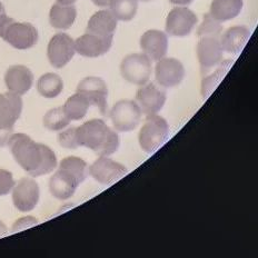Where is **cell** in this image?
Here are the masks:
<instances>
[{
    "mask_svg": "<svg viewBox=\"0 0 258 258\" xmlns=\"http://www.w3.org/2000/svg\"><path fill=\"white\" fill-rule=\"evenodd\" d=\"M7 144L15 160L31 177L50 174L57 167L55 153L46 145L32 141L26 134H14Z\"/></svg>",
    "mask_w": 258,
    "mask_h": 258,
    "instance_id": "6da1fadb",
    "label": "cell"
},
{
    "mask_svg": "<svg viewBox=\"0 0 258 258\" xmlns=\"http://www.w3.org/2000/svg\"><path fill=\"white\" fill-rule=\"evenodd\" d=\"M78 146L87 147L99 156H108L117 152L119 137L103 119H91L76 128Z\"/></svg>",
    "mask_w": 258,
    "mask_h": 258,
    "instance_id": "7a4b0ae2",
    "label": "cell"
},
{
    "mask_svg": "<svg viewBox=\"0 0 258 258\" xmlns=\"http://www.w3.org/2000/svg\"><path fill=\"white\" fill-rule=\"evenodd\" d=\"M0 37L16 49L26 50L38 42V31L28 23H18L6 14L0 16Z\"/></svg>",
    "mask_w": 258,
    "mask_h": 258,
    "instance_id": "3957f363",
    "label": "cell"
},
{
    "mask_svg": "<svg viewBox=\"0 0 258 258\" xmlns=\"http://www.w3.org/2000/svg\"><path fill=\"white\" fill-rule=\"evenodd\" d=\"M169 136V125L165 118L158 115H149L139 132V145L147 154H153Z\"/></svg>",
    "mask_w": 258,
    "mask_h": 258,
    "instance_id": "277c9868",
    "label": "cell"
},
{
    "mask_svg": "<svg viewBox=\"0 0 258 258\" xmlns=\"http://www.w3.org/2000/svg\"><path fill=\"white\" fill-rule=\"evenodd\" d=\"M23 111V99L14 93L0 94V147L13 135L14 126Z\"/></svg>",
    "mask_w": 258,
    "mask_h": 258,
    "instance_id": "5b68a950",
    "label": "cell"
},
{
    "mask_svg": "<svg viewBox=\"0 0 258 258\" xmlns=\"http://www.w3.org/2000/svg\"><path fill=\"white\" fill-rule=\"evenodd\" d=\"M120 73L128 83L143 86L147 84L152 75V60L145 53H132L122 59Z\"/></svg>",
    "mask_w": 258,
    "mask_h": 258,
    "instance_id": "8992f818",
    "label": "cell"
},
{
    "mask_svg": "<svg viewBox=\"0 0 258 258\" xmlns=\"http://www.w3.org/2000/svg\"><path fill=\"white\" fill-rule=\"evenodd\" d=\"M115 129L120 133L133 132L141 122L142 110L136 101L123 99L112 107L109 114Z\"/></svg>",
    "mask_w": 258,
    "mask_h": 258,
    "instance_id": "52a82bcc",
    "label": "cell"
},
{
    "mask_svg": "<svg viewBox=\"0 0 258 258\" xmlns=\"http://www.w3.org/2000/svg\"><path fill=\"white\" fill-rule=\"evenodd\" d=\"M220 37L201 36L197 44V58L201 64L202 74L206 75L213 68L217 67L223 60V48Z\"/></svg>",
    "mask_w": 258,
    "mask_h": 258,
    "instance_id": "ba28073f",
    "label": "cell"
},
{
    "mask_svg": "<svg viewBox=\"0 0 258 258\" xmlns=\"http://www.w3.org/2000/svg\"><path fill=\"white\" fill-rule=\"evenodd\" d=\"M75 52L76 49H75L74 39L63 32H59L53 36L47 48L48 60L52 67L57 69L66 66L73 59Z\"/></svg>",
    "mask_w": 258,
    "mask_h": 258,
    "instance_id": "9c48e42d",
    "label": "cell"
},
{
    "mask_svg": "<svg viewBox=\"0 0 258 258\" xmlns=\"http://www.w3.org/2000/svg\"><path fill=\"white\" fill-rule=\"evenodd\" d=\"M127 173L128 169L125 166L106 156H100L88 169V174L99 184L105 186L115 184Z\"/></svg>",
    "mask_w": 258,
    "mask_h": 258,
    "instance_id": "30bf717a",
    "label": "cell"
},
{
    "mask_svg": "<svg viewBox=\"0 0 258 258\" xmlns=\"http://www.w3.org/2000/svg\"><path fill=\"white\" fill-rule=\"evenodd\" d=\"M39 195V186L36 180L24 177L14 187L13 203L19 212H30L38 204Z\"/></svg>",
    "mask_w": 258,
    "mask_h": 258,
    "instance_id": "8fae6325",
    "label": "cell"
},
{
    "mask_svg": "<svg viewBox=\"0 0 258 258\" xmlns=\"http://www.w3.org/2000/svg\"><path fill=\"white\" fill-rule=\"evenodd\" d=\"M155 77L163 88H174L185 78V68L178 59L161 58L155 68Z\"/></svg>",
    "mask_w": 258,
    "mask_h": 258,
    "instance_id": "7c38bea8",
    "label": "cell"
},
{
    "mask_svg": "<svg viewBox=\"0 0 258 258\" xmlns=\"http://www.w3.org/2000/svg\"><path fill=\"white\" fill-rule=\"evenodd\" d=\"M198 23L195 13L186 7H176L167 16L166 31L174 37L188 36Z\"/></svg>",
    "mask_w": 258,
    "mask_h": 258,
    "instance_id": "4fadbf2b",
    "label": "cell"
},
{
    "mask_svg": "<svg viewBox=\"0 0 258 258\" xmlns=\"http://www.w3.org/2000/svg\"><path fill=\"white\" fill-rule=\"evenodd\" d=\"M166 99V93L154 83L145 84L136 93V103L142 110V114L149 116L157 114L163 108Z\"/></svg>",
    "mask_w": 258,
    "mask_h": 258,
    "instance_id": "5bb4252c",
    "label": "cell"
},
{
    "mask_svg": "<svg viewBox=\"0 0 258 258\" xmlns=\"http://www.w3.org/2000/svg\"><path fill=\"white\" fill-rule=\"evenodd\" d=\"M77 93L84 95L89 100L90 106H96L101 115H106L108 88L99 77H87L79 83Z\"/></svg>",
    "mask_w": 258,
    "mask_h": 258,
    "instance_id": "9a60e30c",
    "label": "cell"
},
{
    "mask_svg": "<svg viewBox=\"0 0 258 258\" xmlns=\"http://www.w3.org/2000/svg\"><path fill=\"white\" fill-rule=\"evenodd\" d=\"M112 45V36L103 37L94 34H85L75 41V49L80 56L96 58L108 52Z\"/></svg>",
    "mask_w": 258,
    "mask_h": 258,
    "instance_id": "2e32d148",
    "label": "cell"
},
{
    "mask_svg": "<svg viewBox=\"0 0 258 258\" xmlns=\"http://www.w3.org/2000/svg\"><path fill=\"white\" fill-rule=\"evenodd\" d=\"M5 84H6L10 93L19 96L28 93L34 84V75L31 71L23 64H15L8 68L5 75Z\"/></svg>",
    "mask_w": 258,
    "mask_h": 258,
    "instance_id": "e0dca14e",
    "label": "cell"
},
{
    "mask_svg": "<svg viewBox=\"0 0 258 258\" xmlns=\"http://www.w3.org/2000/svg\"><path fill=\"white\" fill-rule=\"evenodd\" d=\"M141 47L150 60L158 61L167 53L168 37L164 31L148 30L142 36Z\"/></svg>",
    "mask_w": 258,
    "mask_h": 258,
    "instance_id": "ac0fdd59",
    "label": "cell"
},
{
    "mask_svg": "<svg viewBox=\"0 0 258 258\" xmlns=\"http://www.w3.org/2000/svg\"><path fill=\"white\" fill-rule=\"evenodd\" d=\"M80 182L68 171L59 168L49 180L51 195L59 201H67L74 196Z\"/></svg>",
    "mask_w": 258,
    "mask_h": 258,
    "instance_id": "d6986e66",
    "label": "cell"
},
{
    "mask_svg": "<svg viewBox=\"0 0 258 258\" xmlns=\"http://www.w3.org/2000/svg\"><path fill=\"white\" fill-rule=\"evenodd\" d=\"M249 37L250 30L247 27H232V28L224 32L222 38H220V45H222L224 51L232 53V55H238L244 49Z\"/></svg>",
    "mask_w": 258,
    "mask_h": 258,
    "instance_id": "ffe728a7",
    "label": "cell"
},
{
    "mask_svg": "<svg viewBox=\"0 0 258 258\" xmlns=\"http://www.w3.org/2000/svg\"><path fill=\"white\" fill-rule=\"evenodd\" d=\"M117 28V18L110 10H99L91 16L88 25L87 32L97 36H114Z\"/></svg>",
    "mask_w": 258,
    "mask_h": 258,
    "instance_id": "44dd1931",
    "label": "cell"
},
{
    "mask_svg": "<svg viewBox=\"0 0 258 258\" xmlns=\"http://www.w3.org/2000/svg\"><path fill=\"white\" fill-rule=\"evenodd\" d=\"M77 17V9L74 5L55 4L50 9L49 23L56 29L66 30L74 25Z\"/></svg>",
    "mask_w": 258,
    "mask_h": 258,
    "instance_id": "7402d4cb",
    "label": "cell"
},
{
    "mask_svg": "<svg viewBox=\"0 0 258 258\" xmlns=\"http://www.w3.org/2000/svg\"><path fill=\"white\" fill-rule=\"evenodd\" d=\"M243 6V0H213L209 15L219 23H224L237 17Z\"/></svg>",
    "mask_w": 258,
    "mask_h": 258,
    "instance_id": "603a6c76",
    "label": "cell"
},
{
    "mask_svg": "<svg viewBox=\"0 0 258 258\" xmlns=\"http://www.w3.org/2000/svg\"><path fill=\"white\" fill-rule=\"evenodd\" d=\"M62 89L63 82L57 74H45L37 82V90L45 98H55L61 94Z\"/></svg>",
    "mask_w": 258,
    "mask_h": 258,
    "instance_id": "cb8c5ba5",
    "label": "cell"
},
{
    "mask_svg": "<svg viewBox=\"0 0 258 258\" xmlns=\"http://www.w3.org/2000/svg\"><path fill=\"white\" fill-rule=\"evenodd\" d=\"M89 107V100L84 95L77 93L69 97L66 103H64L62 109L71 120H80L87 115Z\"/></svg>",
    "mask_w": 258,
    "mask_h": 258,
    "instance_id": "d4e9b609",
    "label": "cell"
},
{
    "mask_svg": "<svg viewBox=\"0 0 258 258\" xmlns=\"http://www.w3.org/2000/svg\"><path fill=\"white\" fill-rule=\"evenodd\" d=\"M234 62V60H224L223 62H220L218 64V69H216L211 76L205 77L203 79V84H202V95L203 98L206 99L207 97L212 95L213 91L216 89L219 83L224 79L226 73L229 71L230 66Z\"/></svg>",
    "mask_w": 258,
    "mask_h": 258,
    "instance_id": "484cf974",
    "label": "cell"
},
{
    "mask_svg": "<svg viewBox=\"0 0 258 258\" xmlns=\"http://www.w3.org/2000/svg\"><path fill=\"white\" fill-rule=\"evenodd\" d=\"M109 7L117 20L131 21L137 14L138 2L137 0H110Z\"/></svg>",
    "mask_w": 258,
    "mask_h": 258,
    "instance_id": "4316f807",
    "label": "cell"
},
{
    "mask_svg": "<svg viewBox=\"0 0 258 258\" xmlns=\"http://www.w3.org/2000/svg\"><path fill=\"white\" fill-rule=\"evenodd\" d=\"M59 168L66 170L73 176L76 177L80 184L85 181V179L88 176V169L86 161L79 157H75V156L63 158L60 161V164H59Z\"/></svg>",
    "mask_w": 258,
    "mask_h": 258,
    "instance_id": "83f0119b",
    "label": "cell"
},
{
    "mask_svg": "<svg viewBox=\"0 0 258 258\" xmlns=\"http://www.w3.org/2000/svg\"><path fill=\"white\" fill-rule=\"evenodd\" d=\"M71 119L64 114L62 107H58V108L50 109L47 114L44 116V126L51 132H58L61 129L66 128Z\"/></svg>",
    "mask_w": 258,
    "mask_h": 258,
    "instance_id": "f1b7e54d",
    "label": "cell"
},
{
    "mask_svg": "<svg viewBox=\"0 0 258 258\" xmlns=\"http://www.w3.org/2000/svg\"><path fill=\"white\" fill-rule=\"evenodd\" d=\"M223 31V26L219 21L215 20L211 15L206 14L204 16V20L202 25L198 27L197 36H217L220 37Z\"/></svg>",
    "mask_w": 258,
    "mask_h": 258,
    "instance_id": "f546056e",
    "label": "cell"
},
{
    "mask_svg": "<svg viewBox=\"0 0 258 258\" xmlns=\"http://www.w3.org/2000/svg\"><path fill=\"white\" fill-rule=\"evenodd\" d=\"M58 143L63 148L77 149L79 146L76 139V127H71L59 134Z\"/></svg>",
    "mask_w": 258,
    "mask_h": 258,
    "instance_id": "4dcf8cb0",
    "label": "cell"
},
{
    "mask_svg": "<svg viewBox=\"0 0 258 258\" xmlns=\"http://www.w3.org/2000/svg\"><path fill=\"white\" fill-rule=\"evenodd\" d=\"M16 181L13 174L6 169H0V196L8 195L14 189Z\"/></svg>",
    "mask_w": 258,
    "mask_h": 258,
    "instance_id": "1f68e13d",
    "label": "cell"
},
{
    "mask_svg": "<svg viewBox=\"0 0 258 258\" xmlns=\"http://www.w3.org/2000/svg\"><path fill=\"white\" fill-rule=\"evenodd\" d=\"M36 224H38V222L34 218V217H23L21 219L17 220V222L15 223V225L13 226V233L16 232H19V230H23L26 228H29L31 226H34Z\"/></svg>",
    "mask_w": 258,
    "mask_h": 258,
    "instance_id": "d6a6232c",
    "label": "cell"
},
{
    "mask_svg": "<svg viewBox=\"0 0 258 258\" xmlns=\"http://www.w3.org/2000/svg\"><path fill=\"white\" fill-rule=\"evenodd\" d=\"M91 2H93L96 6H98V7H107V6H109L110 0H91Z\"/></svg>",
    "mask_w": 258,
    "mask_h": 258,
    "instance_id": "836d02e7",
    "label": "cell"
},
{
    "mask_svg": "<svg viewBox=\"0 0 258 258\" xmlns=\"http://www.w3.org/2000/svg\"><path fill=\"white\" fill-rule=\"evenodd\" d=\"M171 4L179 5V6H187V5L191 4L194 0H169Z\"/></svg>",
    "mask_w": 258,
    "mask_h": 258,
    "instance_id": "e575fe53",
    "label": "cell"
},
{
    "mask_svg": "<svg viewBox=\"0 0 258 258\" xmlns=\"http://www.w3.org/2000/svg\"><path fill=\"white\" fill-rule=\"evenodd\" d=\"M7 233H8L7 226L5 225L3 222H0V238L4 237V236H6Z\"/></svg>",
    "mask_w": 258,
    "mask_h": 258,
    "instance_id": "d590c367",
    "label": "cell"
},
{
    "mask_svg": "<svg viewBox=\"0 0 258 258\" xmlns=\"http://www.w3.org/2000/svg\"><path fill=\"white\" fill-rule=\"evenodd\" d=\"M77 0H57V3L62 4V5H73Z\"/></svg>",
    "mask_w": 258,
    "mask_h": 258,
    "instance_id": "8d00e7d4",
    "label": "cell"
},
{
    "mask_svg": "<svg viewBox=\"0 0 258 258\" xmlns=\"http://www.w3.org/2000/svg\"><path fill=\"white\" fill-rule=\"evenodd\" d=\"M4 14H6V12H5V7H4V5L2 4V2H0V16L4 15Z\"/></svg>",
    "mask_w": 258,
    "mask_h": 258,
    "instance_id": "74e56055",
    "label": "cell"
},
{
    "mask_svg": "<svg viewBox=\"0 0 258 258\" xmlns=\"http://www.w3.org/2000/svg\"><path fill=\"white\" fill-rule=\"evenodd\" d=\"M142 2H150V0H142Z\"/></svg>",
    "mask_w": 258,
    "mask_h": 258,
    "instance_id": "f35d334b",
    "label": "cell"
}]
</instances>
